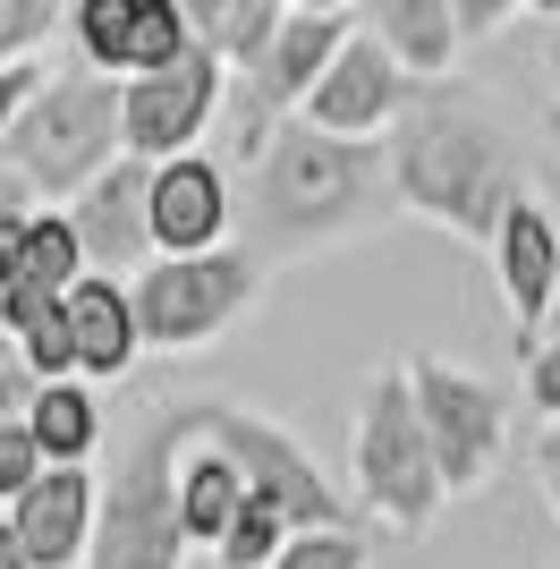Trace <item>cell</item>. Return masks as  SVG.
I'll list each match as a JSON object with an SVG mask.
<instances>
[{"mask_svg": "<svg viewBox=\"0 0 560 569\" xmlns=\"http://www.w3.org/2000/svg\"><path fill=\"white\" fill-rule=\"evenodd\" d=\"M399 204L391 188V144L382 137H331L314 119H280L256 153V179H247V247L263 263L280 256H323L340 238L373 230V221Z\"/></svg>", "mask_w": 560, "mask_h": 569, "instance_id": "cell-1", "label": "cell"}, {"mask_svg": "<svg viewBox=\"0 0 560 569\" xmlns=\"http://www.w3.org/2000/svg\"><path fill=\"white\" fill-rule=\"evenodd\" d=\"M382 144H391V188H399L408 213L442 221L467 247H492L501 213L518 204V162H510V137L476 102L417 94Z\"/></svg>", "mask_w": 560, "mask_h": 569, "instance_id": "cell-2", "label": "cell"}, {"mask_svg": "<svg viewBox=\"0 0 560 569\" xmlns=\"http://www.w3.org/2000/svg\"><path fill=\"white\" fill-rule=\"evenodd\" d=\"M196 442V408H162L128 433L119 476L102 485L86 569H187V527H179V459Z\"/></svg>", "mask_w": 560, "mask_h": 569, "instance_id": "cell-3", "label": "cell"}, {"mask_svg": "<svg viewBox=\"0 0 560 569\" xmlns=\"http://www.w3.org/2000/svg\"><path fill=\"white\" fill-rule=\"evenodd\" d=\"M119 153H128V144H119V77L86 69V60L43 77L34 102H26V111L9 119V137H0V162L18 170L43 204H69L93 170H111Z\"/></svg>", "mask_w": 560, "mask_h": 569, "instance_id": "cell-4", "label": "cell"}, {"mask_svg": "<svg viewBox=\"0 0 560 569\" xmlns=\"http://www.w3.org/2000/svg\"><path fill=\"white\" fill-rule=\"evenodd\" d=\"M357 493L399 527V536H424L442 519V468H433V442H424L417 391H408V366H382L357 400Z\"/></svg>", "mask_w": 560, "mask_h": 569, "instance_id": "cell-5", "label": "cell"}, {"mask_svg": "<svg viewBox=\"0 0 560 569\" xmlns=\"http://www.w3.org/2000/svg\"><path fill=\"white\" fill-rule=\"evenodd\" d=\"M263 272L272 263L256 247H204V256H153L128 281L144 323V349H204L238 323V315L263 298Z\"/></svg>", "mask_w": 560, "mask_h": 569, "instance_id": "cell-6", "label": "cell"}, {"mask_svg": "<svg viewBox=\"0 0 560 569\" xmlns=\"http://www.w3.org/2000/svg\"><path fill=\"white\" fill-rule=\"evenodd\" d=\"M196 442L230 451V468L247 476V493L280 501L298 527H349V510H340V493H331V476L314 468V451H306L289 426H272V417H256V408L204 400V408H196Z\"/></svg>", "mask_w": 560, "mask_h": 569, "instance_id": "cell-7", "label": "cell"}, {"mask_svg": "<svg viewBox=\"0 0 560 569\" xmlns=\"http://www.w3.org/2000/svg\"><path fill=\"white\" fill-rule=\"evenodd\" d=\"M408 391H417V417H424V442H433V468H442L450 493H476V485H492V468H501V391L492 382H476L467 366H450V357H408Z\"/></svg>", "mask_w": 560, "mask_h": 569, "instance_id": "cell-8", "label": "cell"}, {"mask_svg": "<svg viewBox=\"0 0 560 569\" xmlns=\"http://www.w3.org/2000/svg\"><path fill=\"white\" fill-rule=\"evenodd\" d=\"M221 86H230V60L212 43H196L187 60L153 77H119V144L137 162H170V153H196V137L221 111Z\"/></svg>", "mask_w": 560, "mask_h": 569, "instance_id": "cell-9", "label": "cell"}, {"mask_svg": "<svg viewBox=\"0 0 560 569\" xmlns=\"http://www.w3.org/2000/svg\"><path fill=\"white\" fill-rule=\"evenodd\" d=\"M408 102H417V77L382 51V34L357 26L349 43L331 51V69L314 77V94L298 102V119H314V128H331V137H391Z\"/></svg>", "mask_w": 560, "mask_h": 569, "instance_id": "cell-10", "label": "cell"}, {"mask_svg": "<svg viewBox=\"0 0 560 569\" xmlns=\"http://www.w3.org/2000/svg\"><path fill=\"white\" fill-rule=\"evenodd\" d=\"M144 188H153V162H137V153H119L111 170H93L86 188L60 204V213L77 221V247H86L93 272H144L153 263V213H144Z\"/></svg>", "mask_w": 560, "mask_h": 569, "instance_id": "cell-11", "label": "cell"}, {"mask_svg": "<svg viewBox=\"0 0 560 569\" xmlns=\"http://www.w3.org/2000/svg\"><path fill=\"white\" fill-rule=\"evenodd\" d=\"M144 213H153V256H204V247H221L230 221H238L230 170L204 162V153H170V162H153Z\"/></svg>", "mask_w": 560, "mask_h": 569, "instance_id": "cell-12", "label": "cell"}, {"mask_svg": "<svg viewBox=\"0 0 560 569\" xmlns=\"http://www.w3.org/2000/svg\"><path fill=\"white\" fill-rule=\"evenodd\" d=\"M93 519H102L93 468H43L18 501H9V527H18V545H26L34 569H86Z\"/></svg>", "mask_w": 560, "mask_h": 569, "instance_id": "cell-13", "label": "cell"}, {"mask_svg": "<svg viewBox=\"0 0 560 569\" xmlns=\"http://www.w3.org/2000/svg\"><path fill=\"white\" fill-rule=\"evenodd\" d=\"M492 263H501V289H510V315H518V357L536 349L543 315H552V281H560V230L536 196H518L501 230H492Z\"/></svg>", "mask_w": 560, "mask_h": 569, "instance_id": "cell-14", "label": "cell"}, {"mask_svg": "<svg viewBox=\"0 0 560 569\" xmlns=\"http://www.w3.org/2000/svg\"><path fill=\"white\" fill-rule=\"evenodd\" d=\"M60 315H69V340H77V375L119 382L144 357V323H137V298H128L119 272H86V281L60 298Z\"/></svg>", "mask_w": 560, "mask_h": 569, "instance_id": "cell-15", "label": "cell"}, {"mask_svg": "<svg viewBox=\"0 0 560 569\" xmlns=\"http://www.w3.org/2000/svg\"><path fill=\"white\" fill-rule=\"evenodd\" d=\"M366 34H382V51L417 86H442L459 69V43H467L459 0H366Z\"/></svg>", "mask_w": 560, "mask_h": 569, "instance_id": "cell-16", "label": "cell"}, {"mask_svg": "<svg viewBox=\"0 0 560 569\" xmlns=\"http://www.w3.org/2000/svg\"><path fill=\"white\" fill-rule=\"evenodd\" d=\"M26 433L43 442L51 468H86L93 442H102V408H93L86 382H34V400H26Z\"/></svg>", "mask_w": 560, "mask_h": 569, "instance_id": "cell-17", "label": "cell"}, {"mask_svg": "<svg viewBox=\"0 0 560 569\" xmlns=\"http://www.w3.org/2000/svg\"><path fill=\"white\" fill-rule=\"evenodd\" d=\"M238 501H247V476L230 468V451H187L179 459V527H187V545H221L230 536V519H238Z\"/></svg>", "mask_w": 560, "mask_h": 569, "instance_id": "cell-18", "label": "cell"}, {"mask_svg": "<svg viewBox=\"0 0 560 569\" xmlns=\"http://www.w3.org/2000/svg\"><path fill=\"white\" fill-rule=\"evenodd\" d=\"M86 272L93 263H86V247H77V221L60 213V204H34V221H26V298L60 307Z\"/></svg>", "mask_w": 560, "mask_h": 569, "instance_id": "cell-19", "label": "cell"}, {"mask_svg": "<svg viewBox=\"0 0 560 569\" xmlns=\"http://www.w3.org/2000/svg\"><path fill=\"white\" fill-rule=\"evenodd\" d=\"M137 9L144 0H69V34H77V60L102 77H128V34H137Z\"/></svg>", "mask_w": 560, "mask_h": 569, "instance_id": "cell-20", "label": "cell"}, {"mask_svg": "<svg viewBox=\"0 0 560 569\" xmlns=\"http://www.w3.org/2000/svg\"><path fill=\"white\" fill-rule=\"evenodd\" d=\"M289 536H298V519H289L280 501L247 493V501H238V519H230V536L212 545V561H221V569H272Z\"/></svg>", "mask_w": 560, "mask_h": 569, "instance_id": "cell-21", "label": "cell"}, {"mask_svg": "<svg viewBox=\"0 0 560 569\" xmlns=\"http://www.w3.org/2000/svg\"><path fill=\"white\" fill-rule=\"evenodd\" d=\"M196 43H204V34L187 26V9H179V0H144V9H137V34H128V77L170 69V60H187Z\"/></svg>", "mask_w": 560, "mask_h": 569, "instance_id": "cell-22", "label": "cell"}, {"mask_svg": "<svg viewBox=\"0 0 560 569\" xmlns=\"http://www.w3.org/2000/svg\"><path fill=\"white\" fill-rule=\"evenodd\" d=\"M280 18H289V9H272V0H230V9H221V26H212V51H221L230 69H247V77H256V60L272 51Z\"/></svg>", "mask_w": 560, "mask_h": 569, "instance_id": "cell-23", "label": "cell"}, {"mask_svg": "<svg viewBox=\"0 0 560 569\" xmlns=\"http://www.w3.org/2000/svg\"><path fill=\"white\" fill-rule=\"evenodd\" d=\"M60 18H69V0H0V69H9V60H34V51L60 34Z\"/></svg>", "mask_w": 560, "mask_h": 569, "instance_id": "cell-24", "label": "cell"}, {"mask_svg": "<svg viewBox=\"0 0 560 569\" xmlns=\"http://www.w3.org/2000/svg\"><path fill=\"white\" fill-rule=\"evenodd\" d=\"M9 349L26 357V375H34V382H69V375H77V340H69V315H60V307L34 315V323H26Z\"/></svg>", "mask_w": 560, "mask_h": 569, "instance_id": "cell-25", "label": "cell"}, {"mask_svg": "<svg viewBox=\"0 0 560 569\" xmlns=\"http://www.w3.org/2000/svg\"><path fill=\"white\" fill-rule=\"evenodd\" d=\"M272 569H366V536L357 527H298Z\"/></svg>", "mask_w": 560, "mask_h": 569, "instance_id": "cell-26", "label": "cell"}, {"mask_svg": "<svg viewBox=\"0 0 560 569\" xmlns=\"http://www.w3.org/2000/svg\"><path fill=\"white\" fill-rule=\"evenodd\" d=\"M43 468H51V459H43V442L26 433V417H9V426H0V510H9V501H18V493H26V485H34Z\"/></svg>", "mask_w": 560, "mask_h": 569, "instance_id": "cell-27", "label": "cell"}, {"mask_svg": "<svg viewBox=\"0 0 560 569\" xmlns=\"http://www.w3.org/2000/svg\"><path fill=\"white\" fill-rule=\"evenodd\" d=\"M527 400H536V417H560V332L527 349Z\"/></svg>", "mask_w": 560, "mask_h": 569, "instance_id": "cell-28", "label": "cell"}, {"mask_svg": "<svg viewBox=\"0 0 560 569\" xmlns=\"http://www.w3.org/2000/svg\"><path fill=\"white\" fill-rule=\"evenodd\" d=\"M43 60H9V69H0V137H9V119L26 111V102H34V86H43Z\"/></svg>", "mask_w": 560, "mask_h": 569, "instance_id": "cell-29", "label": "cell"}, {"mask_svg": "<svg viewBox=\"0 0 560 569\" xmlns=\"http://www.w3.org/2000/svg\"><path fill=\"white\" fill-rule=\"evenodd\" d=\"M26 400H34V375H26V357H0V426H9V417H26Z\"/></svg>", "mask_w": 560, "mask_h": 569, "instance_id": "cell-30", "label": "cell"}, {"mask_svg": "<svg viewBox=\"0 0 560 569\" xmlns=\"http://www.w3.org/2000/svg\"><path fill=\"white\" fill-rule=\"evenodd\" d=\"M536 476H543V501L560 510V417H543V433H536Z\"/></svg>", "mask_w": 560, "mask_h": 569, "instance_id": "cell-31", "label": "cell"}, {"mask_svg": "<svg viewBox=\"0 0 560 569\" xmlns=\"http://www.w3.org/2000/svg\"><path fill=\"white\" fill-rule=\"evenodd\" d=\"M26 204H34V188H26V179H18V170H9V162H0V213H26Z\"/></svg>", "mask_w": 560, "mask_h": 569, "instance_id": "cell-32", "label": "cell"}, {"mask_svg": "<svg viewBox=\"0 0 560 569\" xmlns=\"http://www.w3.org/2000/svg\"><path fill=\"white\" fill-rule=\"evenodd\" d=\"M179 9H187V26L212 43V26H221V9H230V0H179Z\"/></svg>", "mask_w": 560, "mask_h": 569, "instance_id": "cell-33", "label": "cell"}, {"mask_svg": "<svg viewBox=\"0 0 560 569\" xmlns=\"http://www.w3.org/2000/svg\"><path fill=\"white\" fill-rule=\"evenodd\" d=\"M0 569H34V561H26V545H18V527H9V519H0Z\"/></svg>", "mask_w": 560, "mask_h": 569, "instance_id": "cell-34", "label": "cell"}, {"mask_svg": "<svg viewBox=\"0 0 560 569\" xmlns=\"http://www.w3.org/2000/svg\"><path fill=\"white\" fill-rule=\"evenodd\" d=\"M298 9H366V0H298Z\"/></svg>", "mask_w": 560, "mask_h": 569, "instance_id": "cell-35", "label": "cell"}, {"mask_svg": "<svg viewBox=\"0 0 560 569\" xmlns=\"http://www.w3.org/2000/svg\"><path fill=\"white\" fill-rule=\"evenodd\" d=\"M543 332H560V281H552V315H543Z\"/></svg>", "mask_w": 560, "mask_h": 569, "instance_id": "cell-36", "label": "cell"}, {"mask_svg": "<svg viewBox=\"0 0 560 569\" xmlns=\"http://www.w3.org/2000/svg\"><path fill=\"white\" fill-rule=\"evenodd\" d=\"M527 9H536V18H560V0H527Z\"/></svg>", "mask_w": 560, "mask_h": 569, "instance_id": "cell-37", "label": "cell"}, {"mask_svg": "<svg viewBox=\"0 0 560 569\" xmlns=\"http://www.w3.org/2000/svg\"><path fill=\"white\" fill-rule=\"evenodd\" d=\"M272 9H298V0H272Z\"/></svg>", "mask_w": 560, "mask_h": 569, "instance_id": "cell-38", "label": "cell"}, {"mask_svg": "<svg viewBox=\"0 0 560 569\" xmlns=\"http://www.w3.org/2000/svg\"><path fill=\"white\" fill-rule=\"evenodd\" d=\"M0 340H9V332H0ZM0 357H18V349H0Z\"/></svg>", "mask_w": 560, "mask_h": 569, "instance_id": "cell-39", "label": "cell"}]
</instances>
